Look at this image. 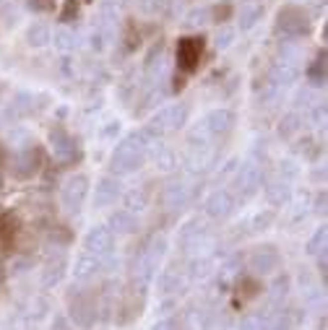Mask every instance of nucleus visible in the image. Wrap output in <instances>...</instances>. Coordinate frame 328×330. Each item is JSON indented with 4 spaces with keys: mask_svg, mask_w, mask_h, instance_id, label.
I'll list each match as a JSON object with an SVG mask.
<instances>
[{
    "mask_svg": "<svg viewBox=\"0 0 328 330\" xmlns=\"http://www.w3.org/2000/svg\"><path fill=\"white\" fill-rule=\"evenodd\" d=\"M78 10H81L78 0H68L65 8H63V13H60V21H65V24H68V18H78Z\"/></svg>",
    "mask_w": 328,
    "mask_h": 330,
    "instance_id": "39448f33",
    "label": "nucleus"
},
{
    "mask_svg": "<svg viewBox=\"0 0 328 330\" xmlns=\"http://www.w3.org/2000/svg\"><path fill=\"white\" fill-rule=\"evenodd\" d=\"M73 34H68V31H60L58 34V44H60V47H73Z\"/></svg>",
    "mask_w": 328,
    "mask_h": 330,
    "instance_id": "6e6552de",
    "label": "nucleus"
},
{
    "mask_svg": "<svg viewBox=\"0 0 328 330\" xmlns=\"http://www.w3.org/2000/svg\"><path fill=\"white\" fill-rule=\"evenodd\" d=\"M206 18H211V10L209 8H198L188 16V24H206Z\"/></svg>",
    "mask_w": 328,
    "mask_h": 330,
    "instance_id": "423d86ee",
    "label": "nucleus"
},
{
    "mask_svg": "<svg viewBox=\"0 0 328 330\" xmlns=\"http://www.w3.org/2000/svg\"><path fill=\"white\" fill-rule=\"evenodd\" d=\"M26 42L31 44V47H42V44L50 42V29L44 24H31L26 29Z\"/></svg>",
    "mask_w": 328,
    "mask_h": 330,
    "instance_id": "7ed1b4c3",
    "label": "nucleus"
},
{
    "mask_svg": "<svg viewBox=\"0 0 328 330\" xmlns=\"http://www.w3.org/2000/svg\"><path fill=\"white\" fill-rule=\"evenodd\" d=\"M234 37V29H224V31H219V37H217V42H219V47H227L229 44V39Z\"/></svg>",
    "mask_w": 328,
    "mask_h": 330,
    "instance_id": "0eeeda50",
    "label": "nucleus"
},
{
    "mask_svg": "<svg viewBox=\"0 0 328 330\" xmlns=\"http://www.w3.org/2000/svg\"><path fill=\"white\" fill-rule=\"evenodd\" d=\"M279 31L287 37H300V34L310 31V21L305 16V10H300L297 5H284L279 10Z\"/></svg>",
    "mask_w": 328,
    "mask_h": 330,
    "instance_id": "f03ea898",
    "label": "nucleus"
},
{
    "mask_svg": "<svg viewBox=\"0 0 328 330\" xmlns=\"http://www.w3.org/2000/svg\"><path fill=\"white\" fill-rule=\"evenodd\" d=\"M261 13H263V8L258 5V3H250V5H245L242 10H240V26L242 29H250L258 18H261Z\"/></svg>",
    "mask_w": 328,
    "mask_h": 330,
    "instance_id": "20e7f679",
    "label": "nucleus"
},
{
    "mask_svg": "<svg viewBox=\"0 0 328 330\" xmlns=\"http://www.w3.org/2000/svg\"><path fill=\"white\" fill-rule=\"evenodd\" d=\"M203 37H183L175 47V63L183 73H193L198 63H201V55H203Z\"/></svg>",
    "mask_w": 328,
    "mask_h": 330,
    "instance_id": "f257e3e1",
    "label": "nucleus"
}]
</instances>
